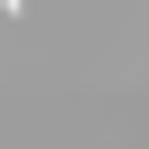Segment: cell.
I'll return each instance as SVG.
<instances>
[{"instance_id": "6da1fadb", "label": "cell", "mask_w": 149, "mask_h": 149, "mask_svg": "<svg viewBox=\"0 0 149 149\" xmlns=\"http://www.w3.org/2000/svg\"><path fill=\"white\" fill-rule=\"evenodd\" d=\"M0 9H9V19H19V9H28V0H0Z\"/></svg>"}]
</instances>
